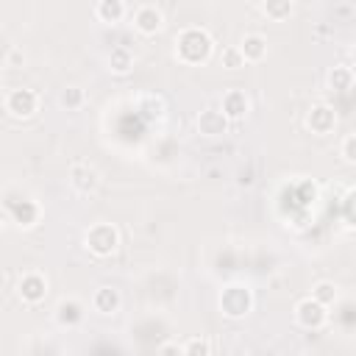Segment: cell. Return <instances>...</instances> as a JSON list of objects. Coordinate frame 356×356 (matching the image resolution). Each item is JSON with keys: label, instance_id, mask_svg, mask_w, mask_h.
Listing matches in <instances>:
<instances>
[{"label": "cell", "instance_id": "cell-25", "mask_svg": "<svg viewBox=\"0 0 356 356\" xmlns=\"http://www.w3.org/2000/svg\"><path fill=\"white\" fill-rule=\"evenodd\" d=\"M339 156L348 161V164H356V134H348L339 145Z\"/></svg>", "mask_w": 356, "mask_h": 356}, {"label": "cell", "instance_id": "cell-2", "mask_svg": "<svg viewBox=\"0 0 356 356\" xmlns=\"http://www.w3.org/2000/svg\"><path fill=\"white\" fill-rule=\"evenodd\" d=\"M217 306H220L222 317L242 320L253 309V292L245 284H228V286H222V292L217 298Z\"/></svg>", "mask_w": 356, "mask_h": 356}, {"label": "cell", "instance_id": "cell-12", "mask_svg": "<svg viewBox=\"0 0 356 356\" xmlns=\"http://www.w3.org/2000/svg\"><path fill=\"white\" fill-rule=\"evenodd\" d=\"M220 111L228 117V120H245L248 111H250V97L242 92V89H228L222 95V103H220Z\"/></svg>", "mask_w": 356, "mask_h": 356}, {"label": "cell", "instance_id": "cell-24", "mask_svg": "<svg viewBox=\"0 0 356 356\" xmlns=\"http://www.w3.org/2000/svg\"><path fill=\"white\" fill-rule=\"evenodd\" d=\"M220 61H222V67H228V70H239V67H245V64H248V61H245V56H242V50H239V44L222 47Z\"/></svg>", "mask_w": 356, "mask_h": 356}, {"label": "cell", "instance_id": "cell-18", "mask_svg": "<svg viewBox=\"0 0 356 356\" xmlns=\"http://www.w3.org/2000/svg\"><path fill=\"white\" fill-rule=\"evenodd\" d=\"M325 83H328V89H334V92H348V89L353 86V70L345 67V64H337V67L328 70Z\"/></svg>", "mask_w": 356, "mask_h": 356}, {"label": "cell", "instance_id": "cell-14", "mask_svg": "<svg viewBox=\"0 0 356 356\" xmlns=\"http://www.w3.org/2000/svg\"><path fill=\"white\" fill-rule=\"evenodd\" d=\"M120 303H122V298H120V289H114V286H97L92 295V309L100 314H114L120 309Z\"/></svg>", "mask_w": 356, "mask_h": 356}, {"label": "cell", "instance_id": "cell-19", "mask_svg": "<svg viewBox=\"0 0 356 356\" xmlns=\"http://www.w3.org/2000/svg\"><path fill=\"white\" fill-rule=\"evenodd\" d=\"M136 108H139V114H142L145 120H161L164 111H167V106H164V100H161L159 95H142V97L136 100Z\"/></svg>", "mask_w": 356, "mask_h": 356}, {"label": "cell", "instance_id": "cell-5", "mask_svg": "<svg viewBox=\"0 0 356 356\" xmlns=\"http://www.w3.org/2000/svg\"><path fill=\"white\" fill-rule=\"evenodd\" d=\"M325 320H328V309H325L323 303H317L312 295L295 303V323H298L300 328L317 331V328L325 325Z\"/></svg>", "mask_w": 356, "mask_h": 356}, {"label": "cell", "instance_id": "cell-23", "mask_svg": "<svg viewBox=\"0 0 356 356\" xmlns=\"http://www.w3.org/2000/svg\"><path fill=\"white\" fill-rule=\"evenodd\" d=\"M184 356H211V342L206 337H189L184 342Z\"/></svg>", "mask_w": 356, "mask_h": 356}, {"label": "cell", "instance_id": "cell-16", "mask_svg": "<svg viewBox=\"0 0 356 356\" xmlns=\"http://www.w3.org/2000/svg\"><path fill=\"white\" fill-rule=\"evenodd\" d=\"M128 14V6L122 0H97L95 3V17L100 22H120Z\"/></svg>", "mask_w": 356, "mask_h": 356}, {"label": "cell", "instance_id": "cell-3", "mask_svg": "<svg viewBox=\"0 0 356 356\" xmlns=\"http://www.w3.org/2000/svg\"><path fill=\"white\" fill-rule=\"evenodd\" d=\"M83 245H86V250H89L92 256L106 259V256H111V253L120 248V231H117L111 222H95V225L86 228Z\"/></svg>", "mask_w": 356, "mask_h": 356}, {"label": "cell", "instance_id": "cell-4", "mask_svg": "<svg viewBox=\"0 0 356 356\" xmlns=\"http://www.w3.org/2000/svg\"><path fill=\"white\" fill-rule=\"evenodd\" d=\"M3 106L6 111L14 117V120H28L39 111V95L33 89H25V86H17V89H8L6 97H3Z\"/></svg>", "mask_w": 356, "mask_h": 356}, {"label": "cell", "instance_id": "cell-28", "mask_svg": "<svg viewBox=\"0 0 356 356\" xmlns=\"http://www.w3.org/2000/svg\"><path fill=\"white\" fill-rule=\"evenodd\" d=\"M345 217H348L350 225H356V203L350 197H345Z\"/></svg>", "mask_w": 356, "mask_h": 356}, {"label": "cell", "instance_id": "cell-21", "mask_svg": "<svg viewBox=\"0 0 356 356\" xmlns=\"http://www.w3.org/2000/svg\"><path fill=\"white\" fill-rule=\"evenodd\" d=\"M312 298L328 309V306H334V303H337L339 289H337V284H334V281H317V284L312 286Z\"/></svg>", "mask_w": 356, "mask_h": 356}, {"label": "cell", "instance_id": "cell-13", "mask_svg": "<svg viewBox=\"0 0 356 356\" xmlns=\"http://www.w3.org/2000/svg\"><path fill=\"white\" fill-rule=\"evenodd\" d=\"M83 303L78 300V298H61L58 303H56V309H53V317H56V323L58 325H64V328H72V325H78L81 320H83Z\"/></svg>", "mask_w": 356, "mask_h": 356}, {"label": "cell", "instance_id": "cell-17", "mask_svg": "<svg viewBox=\"0 0 356 356\" xmlns=\"http://www.w3.org/2000/svg\"><path fill=\"white\" fill-rule=\"evenodd\" d=\"M108 70H111L114 75H128V72L134 70V53H131L125 44L111 47V53H108Z\"/></svg>", "mask_w": 356, "mask_h": 356}, {"label": "cell", "instance_id": "cell-7", "mask_svg": "<svg viewBox=\"0 0 356 356\" xmlns=\"http://www.w3.org/2000/svg\"><path fill=\"white\" fill-rule=\"evenodd\" d=\"M17 295H19V300L28 303V306L42 303V300L47 298V278H44L42 273H25V275H19V281H17Z\"/></svg>", "mask_w": 356, "mask_h": 356}, {"label": "cell", "instance_id": "cell-29", "mask_svg": "<svg viewBox=\"0 0 356 356\" xmlns=\"http://www.w3.org/2000/svg\"><path fill=\"white\" fill-rule=\"evenodd\" d=\"M350 58H353V64H356V44L350 47Z\"/></svg>", "mask_w": 356, "mask_h": 356}, {"label": "cell", "instance_id": "cell-11", "mask_svg": "<svg viewBox=\"0 0 356 356\" xmlns=\"http://www.w3.org/2000/svg\"><path fill=\"white\" fill-rule=\"evenodd\" d=\"M228 117L220 111V108H203L197 117H195V125L203 136H222L228 131Z\"/></svg>", "mask_w": 356, "mask_h": 356}, {"label": "cell", "instance_id": "cell-6", "mask_svg": "<svg viewBox=\"0 0 356 356\" xmlns=\"http://www.w3.org/2000/svg\"><path fill=\"white\" fill-rule=\"evenodd\" d=\"M131 22H134V28H136L142 36H156V33L164 28V14H161L159 6H153V3H142V6L134 8Z\"/></svg>", "mask_w": 356, "mask_h": 356}, {"label": "cell", "instance_id": "cell-20", "mask_svg": "<svg viewBox=\"0 0 356 356\" xmlns=\"http://www.w3.org/2000/svg\"><path fill=\"white\" fill-rule=\"evenodd\" d=\"M259 11H261L267 19H273V22H281V19L292 17L295 6H292V0H270V3H261V6H259Z\"/></svg>", "mask_w": 356, "mask_h": 356}, {"label": "cell", "instance_id": "cell-22", "mask_svg": "<svg viewBox=\"0 0 356 356\" xmlns=\"http://www.w3.org/2000/svg\"><path fill=\"white\" fill-rule=\"evenodd\" d=\"M83 103H86V92H83L81 86H67V89L61 92V106H64L67 111H78Z\"/></svg>", "mask_w": 356, "mask_h": 356}, {"label": "cell", "instance_id": "cell-9", "mask_svg": "<svg viewBox=\"0 0 356 356\" xmlns=\"http://www.w3.org/2000/svg\"><path fill=\"white\" fill-rule=\"evenodd\" d=\"M306 128L317 136H325L337 128V111L328 106V103H314L309 111H306Z\"/></svg>", "mask_w": 356, "mask_h": 356}, {"label": "cell", "instance_id": "cell-26", "mask_svg": "<svg viewBox=\"0 0 356 356\" xmlns=\"http://www.w3.org/2000/svg\"><path fill=\"white\" fill-rule=\"evenodd\" d=\"M159 356H184V345H178V342H164V345L159 348Z\"/></svg>", "mask_w": 356, "mask_h": 356}, {"label": "cell", "instance_id": "cell-15", "mask_svg": "<svg viewBox=\"0 0 356 356\" xmlns=\"http://www.w3.org/2000/svg\"><path fill=\"white\" fill-rule=\"evenodd\" d=\"M239 50H242L245 61L256 64V61H261L267 56V39L261 33H245L242 42H239Z\"/></svg>", "mask_w": 356, "mask_h": 356}, {"label": "cell", "instance_id": "cell-1", "mask_svg": "<svg viewBox=\"0 0 356 356\" xmlns=\"http://www.w3.org/2000/svg\"><path fill=\"white\" fill-rule=\"evenodd\" d=\"M211 50H214V39H211V33L206 28L189 25V28H184L175 36V58L181 64H189V67L206 64L209 56H211Z\"/></svg>", "mask_w": 356, "mask_h": 356}, {"label": "cell", "instance_id": "cell-8", "mask_svg": "<svg viewBox=\"0 0 356 356\" xmlns=\"http://www.w3.org/2000/svg\"><path fill=\"white\" fill-rule=\"evenodd\" d=\"M6 214L11 217V222H17L19 228H33L42 217V206L31 197H22V200H8L6 203Z\"/></svg>", "mask_w": 356, "mask_h": 356}, {"label": "cell", "instance_id": "cell-10", "mask_svg": "<svg viewBox=\"0 0 356 356\" xmlns=\"http://www.w3.org/2000/svg\"><path fill=\"white\" fill-rule=\"evenodd\" d=\"M70 184L78 195H92L100 186V172L89 161H78L70 167Z\"/></svg>", "mask_w": 356, "mask_h": 356}, {"label": "cell", "instance_id": "cell-27", "mask_svg": "<svg viewBox=\"0 0 356 356\" xmlns=\"http://www.w3.org/2000/svg\"><path fill=\"white\" fill-rule=\"evenodd\" d=\"M6 67H14V64H22V53H19V47H11L8 53H6V61H3Z\"/></svg>", "mask_w": 356, "mask_h": 356}]
</instances>
